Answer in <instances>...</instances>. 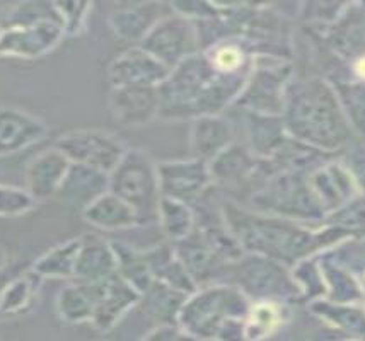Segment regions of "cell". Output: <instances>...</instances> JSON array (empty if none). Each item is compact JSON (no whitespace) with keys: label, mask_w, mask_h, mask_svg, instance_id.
I'll use <instances>...</instances> for the list:
<instances>
[{"label":"cell","mask_w":365,"mask_h":341,"mask_svg":"<svg viewBox=\"0 0 365 341\" xmlns=\"http://www.w3.org/2000/svg\"><path fill=\"white\" fill-rule=\"evenodd\" d=\"M158 226L164 239L175 244L195 231V211L190 205L163 198L159 204Z\"/></svg>","instance_id":"34"},{"label":"cell","mask_w":365,"mask_h":341,"mask_svg":"<svg viewBox=\"0 0 365 341\" xmlns=\"http://www.w3.org/2000/svg\"><path fill=\"white\" fill-rule=\"evenodd\" d=\"M294 75L295 70L290 60L258 55L255 57L245 88L230 110L282 116L287 89Z\"/></svg>","instance_id":"8"},{"label":"cell","mask_w":365,"mask_h":341,"mask_svg":"<svg viewBox=\"0 0 365 341\" xmlns=\"http://www.w3.org/2000/svg\"><path fill=\"white\" fill-rule=\"evenodd\" d=\"M43 21H56V23L62 24L55 2L12 4V6H6L2 16H0V29L38 24L43 23Z\"/></svg>","instance_id":"37"},{"label":"cell","mask_w":365,"mask_h":341,"mask_svg":"<svg viewBox=\"0 0 365 341\" xmlns=\"http://www.w3.org/2000/svg\"><path fill=\"white\" fill-rule=\"evenodd\" d=\"M321 270L326 283V300L341 304H362V288L357 276L350 273L345 266L336 263L328 254H319Z\"/></svg>","instance_id":"31"},{"label":"cell","mask_w":365,"mask_h":341,"mask_svg":"<svg viewBox=\"0 0 365 341\" xmlns=\"http://www.w3.org/2000/svg\"><path fill=\"white\" fill-rule=\"evenodd\" d=\"M247 75L217 72L200 51L173 68L159 85V120L193 122L202 116L224 115L237 101Z\"/></svg>","instance_id":"3"},{"label":"cell","mask_w":365,"mask_h":341,"mask_svg":"<svg viewBox=\"0 0 365 341\" xmlns=\"http://www.w3.org/2000/svg\"><path fill=\"white\" fill-rule=\"evenodd\" d=\"M38 201L26 188L0 183V217L14 219L31 211Z\"/></svg>","instance_id":"40"},{"label":"cell","mask_w":365,"mask_h":341,"mask_svg":"<svg viewBox=\"0 0 365 341\" xmlns=\"http://www.w3.org/2000/svg\"><path fill=\"white\" fill-rule=\"evenodd\" d=\"M350 73L351 79L365 82V53L360 55L359 58H355L354 62L350 63Z\"/></svg>","instance_id":"47"},{"label":"cell","mask_w":365,"mask_h":341,"mask_svg":"<svg viewBox=\"0 0 365 341\" xmlns=\"http://www.w3.org/2000/svg\"><path fill=\"white\" fill-rule=\"evenodd\" d=\"M215 341H246L245 319H230L225 322Z\"/></svg>","instance_id":"46"},{"label":"cell","mask_w":365,"mask_h":341,"mask_svg":"<svg viewBox=\"0 0 365 341\" xmlns=\"http://www.w3.org/2000/svg\"><path fill=\"white\" fill-rule=\"evenodd\" d=\"M323 226L340 227L351 237H365V196L359 195L341 209L329 214Z\"/></svg>","instance_id":"39"},{"label":"cell","mask_w":365,"mask_h":341,"mask_svg":"<svg viewBox=\"0 0 365 341\" xmlns=\"http://www.w3.org/2000/svg\"><path fill=\"white\" fill-rule=\"evenodd\" d=\"M345 164L350 167L351 174L355 176V181H357L360 189V195L365 196V147H362V149H355L354 152L349 155Z\"/></svg>","instance_id":"45"},{"label":"cell","mask_w":365,"mask_h":341,"mask_svg":"<svg viewBox=\"0 0 365 341\" xmlns=\"http://www.w3.org/2000/svg\"><path fill=\"white\" fill-rule=\"evenodd\" d=\"M56 11H58L60 21L65 36L76 38L84 33L86 24H88L89 12L93 9L91 2H55Z\"/></svg>","instance_id":"42"},{"label":"cell","mask_w":365,"mask_h":341,"mask_svg":"<svg viewBox=\"0 0 365 341\" xmlns=\"http://www.w3.org/2000/svg\"><path fill=\"white\" fill-rule=\"evenodd\" d=\"M81 249V237L63 241V243L53 246L43 253L40 258L31 265V270L40 278H73V268H76L77 254Z\"/></svg>","instance_id":"33"},{"label":"cell","mask_w":365,"mask_h":341,"mask_svg":"<svg viewBox=\"0 0 365 341\" xmlns=\"http://www.w3.org/2000/svg\"><path fill=\"white\" fill-rule=\"evenodd\" d=\"M175 253L193 280L197 288L210 287L217 283H229L230 268L234 263L224 261L214 249L205 243L202 234L195 229L185 239L178 241Z\"/></svg>","instance_id":"14"},{"label":"cell","mask_w":365,"mask_h":341,"mask_svg":"<svg viewBox=\"0 0 365 341\" xmlns=\"http://www.w3.org/2000/svg\"><path fill=\"white\" fill-rule=\"evenodd\" d=\"M334 57L351 63L365 53V4H349L343 14L321 34Z\"/></svg>","instance_id":"19"},{"label":"cell","mask_w":365,"mask_h":341,"mask_svg":"<svg viewBox=\"0 0 365 341\" xmlns=\"http://www.w3.org/2000/svg\"><path fill=\"white\" fill-rule=\"evenodd\" d=\"M4 9H6V6H0V16H2V12H4Z\"/></svg>","instance_id":"51"},{"label":"cell","mask_w":365,"mask_h":341,"mask_svg":"<svg viewBox=\"0 0 365 341\" xmlns=\"http://www.w3.org/2000/svg\"><path fill=\"white\" fill-rule=\"evenodd\" d=\"M113 251L116 258V270L118 275L127 282L133 290L140 293V297L149 290V287L154 283V276L149 265V260L145 256V249L138 248L125 241H110Z\"/></svg>","instance_id":"29"},{"label":"cell","mask_w":365,"mask_h":341,"mask_svg":"<svg viewBox=\"0 0 365 341\" xmlns=\"http://www.w3.org/2000/svg\"><path fill=\"white\" fill-rule=\"evenodd\" d=\"M290 318V305L282 302L258 300L251 302L245 319L246 341H267L287 325Z\"/></svg>","instance_id":"28"},{"label":"cell","mask_w":365,"mask_h":341,"mask_svg":"<svg viewBox=\"0 0 365 341\" xmlns=\"http://www.w3.org/2000/svg\"><path fill=\"white\" fill-rule=\"evenodd\" d=\"M108 107L116 123L125 128L145 127L159 118L160 93L154 85L113 88L108 96Z\"/></svg>","instance_id":"15"},{"label":"cell","mask_w":365,"mask_h":341,"mask_svg":"<svg viewBox=\"0 0 365 341\" xmlns=\"http://www.w3.org/2000/svg\"><path fill=\"white\" fill-rule=\"evenodd\" d=\"M71 166L72 162L55 147L38 154L26 167V189L36 201L51 200Z\"/></svg>","instance_id":"23"},{"label":"cell","mask_w":365,"mask_h":341,"mask_svg":"<svg viewBox=\"0 0 365 341\" xmlns=\"http://www.w3.org/2000/svg\"><path fill=\"white\" fill-rule=\"evenodd\" d=\"M159 60L140 46H132L120 53L108 67V80L113 88H133V85H154L159 88L169 75Z\"/></svg>","instance_id":"18"},{"label":"cell","mask_w":365,"mask_h":341,"mask_svg":"<svg viewBox=\"0 0 365 341\" xmlns=\"http://www.w3.org/2000/svg\"><path fill=\"white\" fill-rule=\"evenodd\" d=\"M190 123V152L193 159L208 164L236 142L234 125L224 115L202 116Z\"/></svg>","instance_id":"22"},{"label":"cell","mask_w":365,"mask_h":341,"mask_svg":"<svg viewBox=\"0 0 365 341\" xmlns=\"http://www.w3.org/2000/svg\"><path fill=\"white\" fill-rule=\"evenodd\" d=\"M110 192L132 206L142 226H158L159 188L158 162L143 149H128L110 172Z\"/></svg>","instance_id":"6"},{"label":"cell","mask_w":365,"mask_h":341,"mask_svg":"<svg viewBox=\"0 0 365 341\" xmlns=\"http://www.w3.org/2000/svg\"><path fill=\"white\" fill-rule=\"evenodd\" d=\"M309 184L326 211V217L360 195L355 176L345 161L333 159L309 174Z\"/></svg>","instance_id":"17"},{"label":"cell","mask_w":365,"mask_h":341,"mask_svg":"<svg viewBox=\"0 0 365 341\" xmlns=\"http://www.w3.org/2000/svg\"><path fill=\"white\" fill-rule=\"evenodd\" d=\"M55 149H58L72 164H82L110 174L127 154L128 147L115 133L99 128H84L63 133L56 140Z\"/></svg>","instance_id":"9"},{"label":"cell","mask_w":365,"mask_h":341,"mask_svg":"<svg viewBox=\"0 0 365 341\" xmlns=\"http://www.w3.org/2000/svg\"><path fill=\"white\" fill-rule=\"evenodd\" d=\"M63 28L56 21L0 29V57L34 60L50 53L62 41Z\"/></svg>","instance_id":"12"},{"label":"cell","mask_w":365,"mask_h":341,"mask_svg":"<svg viewBox=\"0 0 365 341\" xmlns=\"http://www.w3.org/2000/svg\"><path fill=\"white\" fill-rule=\"evenodd\" d=\"M82 285L88 288L94 304L91 322L101 333L113 330L140 302V293L133 290L118 273L104 282Z\"/></svg>","instance_id":"13"},{"label":"cell","mask_w":365,"mask_h":341,"mask_svg":"<svg viewBox=\"0 0 365 341\" xmlns=\"http://www.w3.org/2000/svg\"><path fill=\"white\" fill-rule=\"evenodd\" d=\"M346 6L349 4L306 2L299 6V16L302 17L304 23L323 28V31H321V34H323L343 14Z\"/></svg>","instance_id":"41"},{"label":"cell","mask_w":365,"mask_h":341,"mask_svg":"<svg viewBox=\"0 0 365 341\" xmlns=\"http://www.w3.org/2000/svg\"><path fill=\"white\" fill-rule=\"evenodd\" d=\"M357 280H359V283H360V288H362V305H364V309H365V271L357 276Z\"/></svg>","instance_id":"49"},{"label":"cell","mask_w":365,"mask_h":341,"mask_svg":"<svg viewBox=\"0 0 365 341\" xmlns=\"http://www.w3.org/2000/svg\"><path fill=\"white\" fill-rule=\"evenodd\" d=\"M140 341H198L178 325L154 326Z\"/></svg>","instance_id":"43"},{"label":"cell","mask_w":365,"mask_h":341,"mask_svg":"<svg viewBox=\"0 0 365 341\" xmlns=\"http://www.w3.org/2000/svg\"><path fill=\"white\" fill-rule=\"evenodd\" d=\"M46 123L19 107H0V157L28 149L46 137Z\"/></svg>","instance_id":"21"},{"label":"cell","mask_w":365,"mask_h":341,"mask_svg":"<svg viewBox=\"0 0 365 341\" xmlns=\"http://www.w3.org/2000/svg\"><path fill=\"white\" fill-rule=\"evenodd\" d=\"M186 299H188L186 293L154 280L149 290L140 297L138 305H142L143 313L154 321L155 326L178 325V318Z\"/></svg>","instance_id":"30"},{"label":"cell","mask_w":365,"mask_h":341,"mask_svg":"<svg viewBox=\"0 0 365 341\" xmlns=\"http://www.w3.org/2000/svg\"><path fill=\"white\" fill-rule=\"evenodd\" d=\"M138 46L169 70L202 51L197 24L175 12L159 21Z\"/></svg>","instance_id":"10"},{"label":"cell","mask_w":365,"mask_h":341,"mask_svg":"<svg viewBox=\"0 0 365 341\" xmlns=\"http://www.w3.org/2000/svg\"><path fill=\"white\" fill-rule=\"evenodd\" d=\"M171 12V6L164 2H121L113 7L108 24L120 41L138 46L152 28Z\"/></svg>","instance_id":"16"},{"label":"cell","mask_w":365,"mask_h":341,"mask_svg":"<svg viewBox=\"0 0 365 341\" xmlns=\"http://www.w3.org/2000/svg\"><path fill=\"white\" fill-rule=\"evenodd\" d=\"M292 276L301 292V304L309 305L311 302L321 300L326 297V283L323 270H321L319 256H311L294 266Z\"/></svg>","instance_id":"38"},{"label":"cell","mask_w":365,"mask_h":341,"mask_svg":"<svg viewBox=\"0 0 365 341\" xmlns=\"http://www.w3.org/2000/svg\"><path fill=\"white\" fill-rule=\"evenodd\" d=\"M341 338H346V336H343L340 331H336L334 327L328 326L321 319L316 318V325L306 330V333L302 335V338L299 341H338Z\"/></svg>","instance_id":"44"},{"label":"cell","mask_w":365,"mask_h":341,"mask_svg":"<svg viewBox=\"0 0 365 341\" xmlns=\"http://www.w3.org/2000/svg\"><path fill=\"white\" fill-rule=\"evenodd\" d=\"M338 341H365V340H359V338H341Z\"/></svg>","instance_id":"50"},{"label":"cell","mask_w":365,"mask_h":341,"mask_svg":"<svg viewBox=\"0 0 365 341\" xmlns=\"http://www.w3.org/2000/svg\"><path fill=\"white\" fill-rule=\"evenodd\" d=\"M110 192V174L93 167L72 164L63 183L56 192L55 200L72 210L84 211L99 196Z\"/></svg>","instance_id":"20"},{"label":"cell","mask_w":365,"mask_h":341,"mask_svg":"<svg viewBox=\"0 0 365 341\" xmlns=\"http://www.w3.org/2000/svg\"><path fill=\"white\" fill-rule=\"evenodd\" d=\"M158 176L163 198L190 206L214 187L208 164L193 157L158 162Z\"/></svg>","instance_id":"11"},{"label":"cell","mask_w":365,"mask_h":341,"mask_svg":"<svg viewBox=\"0 0 365 341\" xmlns=\"http://www.w3.org/2000/svg\"><path fill=\"white\" fill-rule=\"evenodd\" d=\"M242 206L311 227H321L326 220V211L312 192L306 172H273Z\"/></svg>","instance_id":"4"},{"label":"cell","mask_w":365,"mask_h":341,"mask_svg":"<svg viewBox=\"0 0 365 341\" xmlns=\"http://www.w3.org/2000/svg\"><path fill=\"white\" fill-rule=\"evenodd\" d=\"M331 85L336 90L340 105L349 118L350 127L355 133L365 137V82L355 79L329 77Z\"/></svg>","instance_id":"35"},{"label":"cell","mask_w":365,"mask_h":341,"mask_svg":"<svg viewBox=\"0 0 365 341\" xmlns=\"http://www.w3.org/2000/svg\"><path fill=\"white\" fill-rule=\"evenodd\" d=\"M307 310L346 338L365 340V309L362 304H341L331 300H316Z\"/></svg>","instance_id":"27"},{"label":"cell","mask_w":365,"mask_h":341,"mask_svg":"<svg viewBox=\"0 0 365 341\" xmlns=\"http://www.w3.org/2000/svg\"><path fill=\"white\" fill-rule=\"evenodd\" d=\"M282 120L290 138L326 154L338 155L355 135L331 82L319 75H294Z\"/></svg>","instance_id":"2"},{"label":"cell","mask_w":365,"mask_h":341,"mask_svg":"<svg viewBox=\"0 0 365 341\" xmlns=\"http://www.w3.org/2000/svg\"><path fill=\"white\" fill-rule=\"evenodd\" d=\"M232 111L241 116L242 130L246 135L245 144L258 159H272L289 140L282 116Z\"/></svg>","instance_id":"25"},{"label":"cell","mask_w":365,"mask_h":341,"mask_svg":"<svg viewBox=\"0 0 365 341\" xmlns=\"http://www.w3.org/2000/svg\"><path fill=\"white\" fill-rule=\"evenodd\" d=\"M43 278L34 271L23 270L9 282L6 290L0 295V318H11L24 314L33 308Z\"/></svg>","instance_id":"32"},{"label":"cell","mask_w":365,"mask_h":341,"mask_svg":"<svg viewBox=\"0 0 365 341\" xmlns=\"http://www.w3.org/2000/svg\"><path fill=\"white\" fill-rule=\"evenodd\" d=\"M116 273V258L110 241L98 234L82 236L73 268V282L93 285L104 282Z\"/></svg>","instance_id":"24"},{"label":"cell","mask_w":365,"mask_h":341,"mask_svg":"<svg viewBox=\"0 0 365 341\" xmlns=\"http://www.w3.org/2000/svg\"><path fill=\"white\" fill-rule=\"evenodd\" d=\"M94 304L88 288L79 282L68 283L56 297V314L67 325H81L93 321Z\"/></svg>","instance_id":"36"},{"label":"cell","mask_w":365,"mask_h":341,"mask_svg":"<svg viewBox=\"0 0 365 341\" xmlns=\"http://www.w3.org/2000/svg\"><path fill=\"white\" fill-rule=\"evenodd\" d=\"M251 300L230 283L197 288L182 305L178 326L198 341H215L230 319H246Z\"/></svg>","instance_id":"5"},{"label":"cell","mask_w":365,"mask_h":341,"mask_svg":"<svg viewBox=\"0 0 365 341\" xmlns=\"http://www.w3.org/2000/svg\"><path fill=\"white\" fill-rule=\"evenodd\" d=\"M222 211L225 224L242 251L270 258L289 268L311 256H319L351 237L340 227H311L295 220L258 214L225 196Z\"/></svg>","instance_id":"1"},{"label":"cell","mask_w":365,"mask_h":341,"mask_svg":"<svg viewBox=\"0 0 365 341\" xmlns=\"http://www.w3.org/2000/svg\"><path fill=\"white\" fill-rule=\"evenodd\" d=\"M82 215L89 226L104 232H123L143 227L135 210L111 192L99 196L93 205L82 211Z\"/></svg>","instance_id":"26"},{"label":"cell","mask_w":365,"mask_h":341,"mask_svg":"<svg viewBox=\"0 0 365 341\" xmlns=\"http://www.w3.org/2000/svg\"><path fill=\"white\" fill-rule=\"evenodd\" d=\"M21 271H23V270L17 268V266H14V268H12V266H6L4 270H0V295H2V292L6 290L9 282H11L14 276L19 275Z\"/></svg>","instance_id":"48"},{"label":"cell","mask_w":365,"mask_h":341,"mask_svg":"<svg viewBox=\"0 0 365 341\" xmlns=\"http://www.w3.org/2000/svg\"><path fill=\"white\" fill-rule=\"evenodd\" d=\"M229 283L237 287L251 302L272 300L301 304V292L294 282L292 270L270 258L245 254L230 268Z\"/></svg>","instance_id":"7"}]
</instances>
